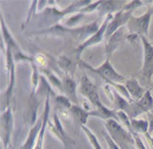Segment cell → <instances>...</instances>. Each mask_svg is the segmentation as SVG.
Segmentation results:
<instances>
[{"label": "cell", "instance_id": "obj_1", "mask_svg": "<svg viewBox=\"0 0 153 149\" xmlns=\"http://www.w3.org/2000/svg\"><path fill=\"white\" fill-rule=\"evenodd\" d=\"M94 72H98V74H101L102 77H104V78L107 79V80H117V81H119L123 79L122 77H121L120 75H118L116 72L114 71V69H112V66H110V63L107 60L102 66L99 68L98 69H94Z\"/></svg>", "mask_w": 153, "mask_h": 149}, {"label": "cell", "instance_id": "obj_2", "mask_svg": "<svg viewBox=\"0 0 153 149\" xmlns=\"http://www.w3.org/2000/svg\"><path fill=\"white\" fill-rule=\"evenodd\" d=\"M82 93L85 94L86 96H87L90 98V100L95 104L100 105L99 99H98V96L96 89L93 86V85L89 81L88 79L85 77H84L83 81H82Z\"/></svg>", "mask_w": 153, "mask_h": 149}, {"label": "cell", "instance_id": "obj_3", "mask_svg": "<svg viewBox=\"0 0 153 149\" xmlns=\"http://www.w3.org/2000/svg\"><path fill=\"white\" fill-rule=\"evenodd\" d=\"M106 139H107V143H108L109 148H110V149H119L118 148V147L117 146L116 144H115V142H114L113 141L110 139V136H107V135L106 136Z\"/></svg>", "mask_w": 153, "mask_h": 149}]
</instances>
